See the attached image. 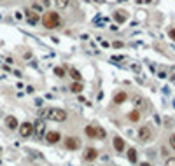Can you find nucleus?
Segmentation results:
<instances>
[{
	"mask_svg": "<svg viewBox=\"0 0 175 166\" xmlns=\"http://www.w3.org/2000/svg\"><path fill=\"white\" fill-rule=\"evenodd\" d=\"M68 2L70 0H54V4H56L58 9H65L67 5H68Z\"/></svg>",
	"mask_w": 175,
	"mask_h": 166,
	"instance_id": "6ab92c4d",
	"label": "nucleus"
},
{
	"mask_svg": "<svg viewBox=\"0 0 175 166\" xmlns=\"http://www.w3.org/2000/svg\"><path fill=\"white\" fill-rule=\"evenodd\" d=\"M128 117H130V121H133V122H137L140 119V112L138 110H131L130 112V115H128Z\"/></svg>",
	"mask_w": 175,
	"mask_h": 166,
	"instance_id": "f3484780",
	"label": "nucleus"
},
{
	"mask_svg": "<svg viewBox=\"0 0 175 166\" xmlns=\"http://www.w3.org/2000/svg\"><path fill=\"white\" fill-rule=\"evenodd\" d=\"M46 142H48V144H58V142H60V133H58V131H49V133H46Z\"/></svg>",
	"mask_w": 175,
	"mask_h": 166,
	"instance_id": "423d86ee",
	"label": "nucleus"
},
{
	"mask_svg": "<svg viewBox=\"0 0 175 166\" xmlns=\"http://www.w3.org/2000/svg\"><path fill=\"white\" fill-rule=\"evenodd\" d=\"M70 77L74 79L75 82H81V74H79V70H75V68H70Z\"/></svg>",
	"mask_w": 175,
	"mask_h": 166,
	"instance_id": "2eb2a0df",
	"label": "nucleus"
},
{
	"mask_svg": "<svg viewBox=\"0 0 175 166\" xmlns=\"http://www.w3.org/2000/svg\"><path fill=\"white\" fill-rule=\"evenodd\" d=\"M86 135L89 136V138H95V128H93V126H88L86 128Z\"/></svg>",
	"mask_w": 175,
	"mask_h": 166,
	"instance_id": "aec40b11",
	"label": "nucleus"
},
{
	"mask_svg": "<svg viewBox=\"0 0 175 166\" xmlns=\"http://www.w3.org/2000/svg\"><path fill=\"white\" fill-rule=\"evenodd\" d=\"M140 166H151L149 163H140Z\"/></svg>",
	"mask_w": 175,
	"mask_h": 166,
	"instance_id": "bb28decb",
	"label": "nucleus"
},
{
	"mask_svg": "<svg viewBox=\"0 0 175 166\" xmlns=\"http://www.w3.org/2000/svg\"><path fill=\"white\" fill-rule=\"evenodd\" d=\"M114 17H116V21H119V23H124L128 19V14L124 12V11H118V12L114 14Z\"/></svg>",
	"mask_w": 175,
	"mask_h": 166,
	"instance_id": "ddd939ff",
	"label": "nucleus"
},
{
	"mask_svg": "<svg viewBox=\"0 0 175 166\" xmlns=\"http://www.w3.org/2000/svg\"><path fill=\"white\" fill-rule=\"evenodd\" d=\"M114 147H116L118 152H122V150H124V140L119 138V136H116V138H114Z\"/></svg>",
	"mask_w": 175,
	"mask_h": 166,
	"instance_id": "9b49d317",
	"label": "nucleus"
},
{
	"mask_svg": "<svg viewBox=\"0 0 175 166\" xmlns=\"http://www.w3.org/2000/svg\"><path fill=\"white\" fill-rule=\"evenodd\" d=\"M170 145H172V149H175V135L170 136Z\"/></svg>",
	"mask_w": 175,
	"mask_h": 166,
	"instance_id": "b1692460",
	"label": "nucleus"
},
{
	"mask_svg": "<svg viewBox=\"0 0 175 166\" xmlns=\"http://www.w3.org/2000/svg\"><path fill=\"white\" fill-rule=\"evenodd\" d=\"M126 98H128V95L124 91H119V93H116V96H114V103H122V101H126Z\"/></svg>",
	"mask_w": 175,
	"mask_h": 166,
	"instance_id": "f8f14e48",
	"label": "nucleus"
},
{
	"mask_svg": "<svg viewBox=\"0 0 175 166\" xmlns=\"http://www.w3.org/2000/svg\"><path fill=\"white\" fill-rule=\"evenodd\" d=\"M40 121L44 119H49V121H56V122H63L67 119V112L61 109H44L39 112Z\"/></svg>",
	"mask_w": 175,
	"mask_h": 166,
	"instance_id": "f257e3e1",
	"label": "nucleus"
},
{
	"mask_svg": "<svg viewBox=\"0 0 175 166\" xmlns=\"http://www.w3.org/2000/svg\"><path fill=\"white\" fill-rule=\"evenodd\" d=\"M26 19H28V23H32V25H37L40 17L37 16V14H35L33 11H26Z\"/></svg>",
	"mask_w": 175,
	"mask_h": 166,
	"instance_id": "9d476101",
	"label": "nucleus"
},
{
	"mask_svg": "<svg viewBox=\"0 0 175 166\" xmlns=\"http://www.w3.org/2000/svg\"><path fill=\"white\" fill-rule=\"evenodd\" d=\"M168 35H170L172 39H173V40H175V28H172V30H170V32H168Z\"/></svg>",
	"mask_w": 175,
	"mask_h": 166,
	"instance_id": "393cba45",
	"label": "nucleus"
},
{
	"mask_svg": "<svg viewBox=\"0 0 175 166\" xmlns=\"http://www.w3.org/2000/svg\"><path fill=\"white\" fill-rule=\"evenodd\" d=\"M96 157H98V150H96V149H88L86 152H84V159H86V161H93Z\"/></svg>",
	"mask_w": 175,
	"mask_h": 166,
	"instance_id": "1a4fd4ad",
	"label": "nucleus"
},
{
	"mask_svg": "<svg viewBox=\"0 0 175 166\" xmlns=\"http://www.w3.org/2000/svg\"><path fill=\"white\" fill-rule=\"evenodd\" d=\"M82 87H84L82 82H74L72 86H70V91H72V93H81V91H82Z\"/></svg>",
	"mask_w": 175,
	"mask_h": 166,
	"instance_id": "4468645a",
	"label": "nucleus"
},
{
	"mask_svg": "<svg viewBox=\"0 0 175 166\" xmlns=\"http://www.w3.org/2000/svg\"><path fill=\"white\" fill-rule=\"evenodd\" d=\"M65 147L70 149V150H77L79 149V140L74 138V136H68V138L65 140Z\"/></svg>",
	"mask_w": 175,
	"mask_h": 166,
	"instance_id": "0eeeda50",
	"label": "nucleus"
},
{
	"mask_svg": "<svg viewBox=\"0 0 175 166\" xmlns=\"http://www.w3.org/2000/svg\"><path fill=\"white\" fill-rule=\"evenodd\" d=\"M18 128H19L21 138H30V136L33 135V124H32V122H21Z\"/></svg>",
	"mask_w": 175,
	"mask_h": 166,
	"instance_id": "7ed1b4c3",
	"label": "nucleus"
},
{
	"mask_svg": "<svg viewBox=\"0 0 175 166\" xmlns=\"http://www.w3.org/2000/svg\"><path fill=\"white\" fill-rule=\"evenodd\" d=\"M133 103H135V107H138V105L144 103V100H142L140 96H135V98H133Z\"/></svg>",
	"mask_w": 175,
	"mask_h": 166,
	"instance_id": "5701e85b",
	"label": "nucleus"
},
{
	"mask_svg": "<svg viewBox=\"0 0 175 166\" xmlns=\"http://www.w3.org/2000/svg\"><path fill=\"white\" fill-rule=\"evenodd\" d=\"M152 138V131H151V128L149 126H142L138 129V140L142 142V144H147L149 140Z\"/></svg>",
	"mask_w": 175,
	"mask_h": 166,
	"instance_id": "20e7f679",
	"label": "nucleus"
},
{
	"mask_svg": "<svg viewBox=\"0 0 175 166\" xmlns=\"http://www.w3.org/2000/svg\"><path fill=\"white\" fill-rule=\"evenodd\" d=\"M5 126H7L9 129H16V128L19 126V122H18V119L14 117V115H7V117H5Z\"/></svg>",
	"mask_w": 175,
	"mask_h": 166,
	"instance_id": "6e6552de",
	"label": "nucleus"
},
{
	"mask_svg": "<svg viewBox=\"0 0 175 166\" xmlns=\"http://www.w3.org/2000/svg\"><path fill=\"white\" fill-rule=\"evenodd\" d=\"M128 159H130L131 163H137V150L135 149H130V150H128Z\"/></svg>",
	"mask_w": 175,
	"mask_h": 166,
	"instance_id": "a211bd4d",
	"label": "nucleus"
},
{
	"mask_svg": "<svg viewBox=\"0 0 175 166\" xmlns=\"http://www.w3.org/2000/svg\"><path fill=\"white\" fill-rule=\"evenodd\" d=\"M95 138H100V140H103L105 138V129L103 128H95Z\"/></svg>",
	"mask_w": 175,
	"mask_h": 166,
	"instance_id": "dca6fc26",
	"label": "nucleus"
},
{
	"mask_svg": "<svg viewBox=\"0 0 175 166\" xmlns=\"http://www.w3.org/2000/svg\"><path fill=\"white\" fill-rule=\"evenodd\" d=\"M60 14L58 12H46L42 17V25L46 26V28H49V30H52V28H58L60 26Z\"/></svg>",
	"mask_w": 175,
	"mask_h": 166,
	"instance_id": "f03ea898",
	"label": "nucleus"
},
{
	"mask_svg": "<svg viewBox=\"0 0 175 166\" xmlns=\"http://www.w3.org/2000/svg\"><path fill=\"white\" fill-rule=\"evenodd\" d=\"M33 135L39 140L44 138V135H46V124H44V121H37L33 124Z\"/></svg>",
	"mask_w": 175,
	"mask_h": 166,
	"instance_id": "39448f33",
	"label": "nucleus"
},
{
	"mask_svg": "<svg viewBox=\"0 0 175 166\" xmlns=\"http://www.w3.org/2000/svg\"><path fill=\"white\" fill-rule=\"evenodd\" d=\"M54 75H58V77H63V75H65V70L61 68V66H56V68H54Z\"/></svg>",
	"mask_w": 175,
	"mask_h": 166,
	"instance_id": "412c9836",
	"label": "nucleus"
},
{
	"mask_svg": "<svg viewBox=\"0 0 175 166\" xmlns=\"http://www.w3.org/2000/svg\"><path fill=\"white\" fill-rule=\"evenodd\" d=\"M165 166H175V157H168L165 161Z\"/></svg>",
	"mask_w": 175,
	"mask_h": 166,
	"instance_id": "4be33fe9",
	"label": "nucleus"
},
{
	"mask_svg": "<svg viewBox=\"0 0 175 166\" xmlns=\"http://www.w3.org/2000/svg\"><path fill=\"white\" fill-rule=\"evenodd\" d=\"M114 47H122V42H114Z\"/></svg>",
	"mask_w": 175,
	"mask_h": 166,
	"instance_id": "a878e982",
	"label": "nucleus"
}]
</instances>
